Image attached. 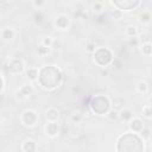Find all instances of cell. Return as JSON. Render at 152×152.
<instances>
[{
	"label": "cell",
	"mask_w": 152,
	"mask_h": 152,
	"mask_svg": "<svg viewBox=\"0 0 152 152\" xmlns=\"http://www.w3.org/2000/svg\"><path fill=\"white\" fill-rule=\"evenodd\" d=\"M93 110L97 114H104L106 112H108L109 109V101L107 97L104 96H96L91 100L90 103Z\"/></svg>",
	"instance_id": "6da1fadb"
},
{
	"label": "cell",
	"mask_w": 152,
	"mask_h": 152,
	"mask_svg": "<svg viewBox=\"0 0 152 152\" xmlns=\"http://www.w3.org/2000/svg\"><path fill=\"white\" fill-rule=\"evenodd\" d=\"M94 59L99 65H107L112 61V53L108 49L100 48L94 51Z\"/></svg>",
	"instance_id": "7a4b0ae2"
},
{
	"label": "cell",
	"mask_w": 152,
	"mask_h": 152,
	"mask_svg": "<svg viewBox=\"0 0 152 152\" xmlns=\"http://www.w3.org/2000/svg\"><path fill=\"white\" fill-rule=\"evenodd\" d=\"M21 120H23L24 125H26V126H33L37 122V114H36L34 110H31V109L25 110L24 114H23Z\"/></svg>",
	"instance_id": "3957f363"
},
{
	"label": "cell",
	"mask_w": 152,
	"mask_h": 152,
	"mask_svg": "<svg viewBox=\"0 0 152 152\" xmlns=\"http://www.w3.org/2000/svg\"><path fill=\"white\" fill-rule=\"evenodd\" d=\"M8 70H10L11 72H13V74H20V72L24 70V63H23L20 59L14 58V59H12V61L10 62V64H8Z\"/></svg>",
	"instance_id": "277c9868"
},
{
	"label": "cell",
	"mask_w": 152,
	"mask_h": 152,
	"mask_svg": "<svg viewBox=\"0 0 152 152\" xmlns=\"http://www.w3.org/2000/svg\"><path fill=\"white\" fill-rule=\"evenodd\" d=\"M45 131H46V133H48L50 137H56V135L58 134V131H59L57 122H56V121H49V124H48L46 127H45Z\"/></svg>",
	"instance_id": "5b68a950"
},
{
	"label": "cell",
	"mask_w": 152,
	"mask_h": 152,
	"mask_svg": "<svg viewBox=\"0 0 152 152\" xmlns=\"http://www.w3.org/2000/svg\"><path fill=\"white\" fill-rule=\"evenodd\" d=\"M129 127L133 132H141V129L144 128V125H142V121L140 119H131V122H129Z\"/></svg>",
	"instance_id": "8992f818"
},
{
	"label": "cell",
	"mask_w": 152,
	"mask_h": 152,
	"mask_svg": "<svg viewBox=\"0 0 152 152\" xmlns=\"http://www.w3.org/2000/svg\"><path fill=\"white\" fill-rule=\"evenodd\" d=\"M55 25H56L58 28H61V30L66 28L68 25H69V19H68V17H65V15H59V17L56 19Z\"/></svg>",
	"instance_id": "52a82bcc"
},
{
	"label": "cell",
	"mask_w": 152,
	"mask_h": 152,
	"mask_svg": "<svg viewBox=\"0 0 152 152\" xmlns=\"http://www.w3.org/2000/svg\"><path fill=\"white\" fill-rule=\"evenodd\" d=\"M59 116V112L56 108H49L46 110V119L48 121H57Z\"/></svg>",
	"instance_id": "ba28073f"
},
{
	"label": "cell",
	"mask_w": 152,
	"mask_h": 152,
	"mask_svg": "<svg viewBox=\"0 0 152 152\" xmlns=\"http://www.w3.org/2000/svg\"><path fill=\"white\" fill-rule=\"evenodd\" d=\"M119 118H121L124 121H129L133 118V113L131 109H122L119 114Z\"/></svg>",
	"instance_id": "9c48e42d"
},
{
	"label": "cell",
	"mask_w": 152,
	"mask_h": 152,
	"mask_svg": "<svg viewBox=\"0 0 152 152\" xmlns=\"http://www.w3.org/2000/svg\"><path fill=\"white\" fill-rule=\"evenodd\" d=\"M23 150L26 152H33L36 151V144L32 140H26L23 145Z\"/></svg>",
	"instance_id": "30bf717a"
},
{
	"label": "cell",
	"mask_w": 152,
	"mask_h": 152,
	"mask_svg": "<svg viewBox=\"0 0 152 152\" xmlns=\"http://www.w3.org/2000/svg\"><path fill=\"white\" fill-rule=\"evenodd\" d=\"M139 20H140L141 24H145V25L150 24V21H151V15H150V13H148V12H142V13L140 14V17H139Z\"/></svg>",
	"instance_id": "8fae6325"
},
{
	"label": "cell",
	"mask_w": 152,
	"mask_h": 152,
	"mask_svg": "<svg viewBox=\"0 0 152 152\" xmlns=\"http://www.w3.org/2000/svg\"><path fill=\"white\" fill-rule=\"evenodd\" d=\"M13 36H14V31L12 28H5L2 31V38L5 40H11L13 38Z\"/></svg>",
	"instance_id": "7c38bea8"
},
{
	"label": "cell",
	"mask_w": 152,
	"mask_h": 152,
	"mask_svg": "<svg viewBox=\"0 0 152 152\" xmlns=\"http://www.w3.org/2000/svg\"><path fill=\"white\" fill-rule=\"evenodd\" d=\"M31 93H32V87L31 86H24V87H21L19 94H20V96L26 97V96H30Z\"/></svg>",
	"instance_id": "4fadbf2b"
},
{
	"label": "cell",
	"mask_w": 152,
	"mask_h": 152,
	"mask_svg": "<svg viewBox=\"0 0 152 152\" xmlns=\"http://www.w3.org/2000/svg\"><path fill=\"white\" fill-rule=\"evenodd\" d=\"M26 74H27V76H28L30 80H36L37 76H38V70L36 68H28L27 71H26Z\"/></svg>",
	"instance_id": "5bb4252c"
},
{
	"label": "cell",
	"mask_w": 152,
	"mask_h": 152,
	"mask_svg": "<svg viewBox=\"0 0 152 152\" xmlns=\"http://www.w3.org/2000/svg\"><path fill=\"white\" fill-rule=\"evenodd\" d=\"M122 104H124V100L122 99H119V97H115L113 100V107L115 110H119L122 108Z\"/></svg>",
	"instance_id": "9a60e30c"
},
{
	"label": "cell",
	"mask_w": 152,
	"mask_h": 152,
	"mask_svg": "<svg viewBox=\"0 0 152 152\" xmlns=\"http://www.w3.org/2000/svg\"><path fill=\"white\" fill-rule=\"evenodd\" d=\"M126 33H127L128 37H135L137 33H138V30H137L135 26H128L126 28Z\"/></svg>",
	"instance_id": "2e32d148"
},
{
	"label": "cell",
	"mask_w": 152,
	"mask_h": 152,
	"mask_svg": "<svg viewBox=\"0 0 152 152\" xmlns=\"http://www.w3.org/2000/svg\"><path fill=\"white\" fill-rule=\"evenodd\" d=\"M141 51H142V53H144V55L150 56V55H151V52H152V46H151V44H150V43L144 44V45H142V48H141Z\"/></svg>",
	"instance_id": "e0dca14e"
},
{
	"label": "cell",
	"mask_w": 152,
	"mask_h": 152,
	"mask_svg": "<svg viewBox=\"0 0 152 152\" xmlns=\"http://www.w3.org/2000/svg\"><path fill=\"white\" fill-rule=\"evenodd\" d=\"M137 89H138L139 93H147V90H148V86H147L146 82H139Z\"/></svg>",
	"instance_id": "ac0fdd59"
},
{
	"label": "cell",
	"mask_w": 152,
	"mask_h": 152,
	"mask_svg": "<svg viewBox=\"0 0 152 152\" xmlns=\"http://www.w3.org/2000/svg\"><path fill=\"white\" fill-rule=\"evenodd\" d=\"M49 52H50V48H49V46H45V45L42 44V45L38 48V53H39L40 56H46Z\"/></svg>",
	"instance_id": "d6986e66"
},
{
	"label": "cell",
	"mask_w": 152,
	"mask_h": 152,
	"mask_svg": "<svg viewBox=\"0 0 152 152\" xmlns=\"http://www.w3.org/2000/svg\"><path fill=\"white\" fill-rule=\"evenodd\" d=\"M107 116H108V119L109 120H112V121H114V120H118L119 119V113H118V110H110L108 114H107Z\"/></svg>",
	"instance_id": "ffe728a7"
},
{
	"label": "cell",
	"mask_w": 152,
	"mask_h": 152,
	"mask_svg": "<svg viewBox=\"0 0 152 152\" xmlns=\"http://www.w3.org/2000/svg\"><path fill=\"white\" fill-rule=\"evenodd\" d=\"M33 19H34V21H36L37 24H40V23H43V20H44V15L42 14V12H36L34 15H33Z\"/></svg>",
	"instance_id": "44dd1931"
},
{
	"label": "cell",
	"mask_w": 152,
	"mask_h": 152,
	"mask_svg": "<svg viewBox=\"0 0 152 152\" xmlns=\"http://www.w3.org/2000/svg\"><path fill=\"white\" fill-rule=\"evenodd\" d=\"M142 113L146 118H151V107L150 106H146L144 109H142Z\"/></svg>",
	"instance_id": "7402d4cb"
},
{
	"label": "cell",
	"mask_w": 152,
	"mask_h": 152,
	"mask_svg": "<svg viewBox=\"0 0 152 152\" xmlns=\"http://www.w3.org/2000/svg\"><path fill=\"white\" fill-rule=\"evenodd\" d=\"M51 44H52V39L50 38V37H45L44 38V40H43V45H45V46H51Z\"/></svg>",
	"instance_id": "603a6c76"
},
{
	"label": "cell",
	"mask_w": 152,
	"mask_h": 152,
	"mask_svg": "<svg viewBox=\"0 0 152 152\" xmlns=\"http://www.w3.org/2000/svg\"><path fill=\"white\" fill-rule=\"evenodd\" d=\"M112 17H114V19H120L121 18L120 10H114V12H112Z\"/></svg>",
	"instance_id": "cb8c5ba5"
},
{
	"label": "cell",
	"mask_w": 152,
	"mask_h": 152,
	"mask_svg": "<svg viewBox=\"0 0 152 152\" xmlns=\"http://www.w3.org/2000/svg\"><path fill=\"white\" fill-rule=\"evenodd\" d=\"M102 4L101 2H95L94 4V11H96V12H100L101 10H102Z\"/></svg>",
	"instance_id": "d4e9b609"
},
{
	"label": "cell",
	"mask_w": 152,
	"mask_h": 152,
	"mask_svg": "<svg viewBox=\"0 0 152 152\" xmlns=\"http://www.w3.org/2000/svg\"><path fill=\"white\" fill-rule=\"evenodd\" d=\"M138 38L137 37H131V39H129V45H133V46H137L138 45Z\"/></svg>",
	"instance_id": "484cf974"
},
{
	"label": "cell",
	"mask_w": 152,
	"mask_h": 152,
	"mask_svg": "<svg viewBox=\"0 0 152 152\" xmlns=\"http://www.w3.org/2000/svg\"><path fill=\"white\" fill-rule=\"evenodd\" d=\"M87 50L89 51V52H94L96 49H95V43H89L88 45H87Z\"/></svg>",
	"instance_id": "4316f807"
},
{
	"label": "cell",
	"mask_w": 152,
	"mask_h": 152,
	"mask_svg": "<svg viewBox=\"0 0 152 152\" xmlns=\"http://www.w3.org/2000/svg\"><path fill=\"white\" fill-rule=\"evenodd\" d=\"M33 4L36 7H42L45 4V0H33Z\"/></svg>",
	"instance_id": "83f0119b"
},
{
	"label": "cell",
	"mask_w": 152,
	"mask_h": 152,
	"mask_svg": "<svg viewBox=\"0 0 152 152\" xmlns=\"http://www.w3.org/2000/svg\"><path fill=\"white\" fill-rule=\"evenodd\" d=\"M72 121H74V122H76V124H78V122L81 121V115H80V114L74 115V116H72Z\"/></svg>",
	"instance_id": "f1b7e54d"
}]
</instances>
